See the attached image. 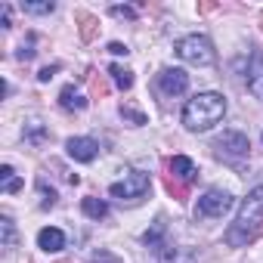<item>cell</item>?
Here are the masks:
<instances>
[{"label": "cell", "instance_id": "3", "mask_svg": "<svg viewBox=\"0 0 263 263\" xmlns=\"http://www.w3.org/2000/svg\"><path fill=\"white\" fill-rule=\"evenodd\" d=\"M177 56H180L183 62H189V65H198V68L217 62L214 44H211L204 34H186V37H180V41H177Z\"/></svg>", "mask_w": 263, "mask_h": 263}, {"label": "cell", "instance_id": "6", "mask_svg": "<svg viewBox=\"0 0 263 263\" xmlns=\"http://www.w3.org/2000/svg\"><path fill=\"white\" fill-rule=\"evenodd\" d=\"M217 152L226 155V158H245L251 152V143L245 134H238V130H226V134L217 140Z\"/></svg>", "mask_w": 263, "mask_h": 263}, {"label": "cell", "instance_id": "5", "mask_svg": "<svg viewBox=\"0 0 263 263\" xmlns=\"http://www.w3.org/2000/svg\"><path fill=\"white\" fill-rule=\"evenodd\" d=\"M229 208H232V195H229L226 189H208V192L198 198L195 214H198V217H223Z\"/></svg>", "mask_w": 263, "mask_h": 263}, {"label": "cell", "instance_id": "20", "mask_svg": "<svg viewBox=\"0 0 263 263\" xmlns=\"http://www.w3.org/2000/svg\"><path fill=\"white\" fill-rule=\"evenodd\" d=\"M44 137H47V130L41 127V121H31V124H28V140H31V143H41Z\"/></svg>", "mask_w": 263, "mask_h": 263}, {"label": "cell", "instance_id": "14", "mask_svg": "<svg viewBox=\"0 0 263 263\" xmlns=\"http://www.w3.org/2000/svg\"><path fill=\"white\" fill-rule=\"evenodd\" d=\"M108 74H111V81H115L121 90H130V87H134V71H127L124 65H111Z\"/></svg>", "mask_w": 263, "mask_h": 263}, {"label": "cell", "instance_id": "12", "mask_svg": "<svg viewBox=\"0 0 263 263\" xmlns=\"http://www.w3.org/2000/svg\"><path fill=\"white\" fill-rule=\"evenodd\" d=\"M59 105H62L65 111H84V108H87V99H84V93H78L74 87H65V90L59 93Z\"/></svg>", "mask_w": 263, "mask_h": 263}, {"label": "cell", "instance_id": "10", "mask_svg": "<svg viewBox=\"0 0 263 263\" xmlns=\"http://www.w3.org/2000/svg\"><path fill=\"white\" fill-rule=\"evenodd\" d=\"M37 248H41V251H47V254H59V251L65 248V232H62V229H56V226L41 229V232H37Z\"/></svg>", "mask_w": 263, "mask_h": 263}, {"label": "cell", "instance_id": "1", "mask_svg": "<svg viewBox=\"0 0 263 263\" xmlns=\"http://www.w3.org/2000/svg\"><path fill=\"white\" fill-rule=\"evenodd\" d=\"M223 115H226V99L214 90H204L183 105V127L192 130V134H204V130L223 121Z\"/></svg>", "mask_w": 263, "mask_h": 263}, {"label": "cell", "instance_id": "21", "mask_svg": "<svg viewBox=\"0 0 263 263\" xmlns=\"http://www.w3.org/2000/svg\"><path fill=\"white\" fill-rule=\"evenodd\" d=\"M90 263H121L115 254H108V251H99V254H93V260Z\"/></svg>", "mask_w": 263, "mask_h": 263}, {"label": "cell", "instance_id": "17", "mask_svg": "<svg viewBox=\"0 0 263 263\" xmlns=\"http://www.w3.org/2000/svg\"><path fill=\"white\" fill-rule=\"evenodd\" d=\"M53 10H56L53 0H47V4H22V13H31V16H47Z\"/></svg>", "mask_w": 263, "mask_h": 263}, {"label": "cell", "instance_id": "8", "mask_svg": "<svg viewBox=\"0 0 263 263\" xmlns=\"http://www.w3.org/2000/svg\"><path fill=\"white\" fill-rule=\"evenodd\" d=\"M65 152H68V158H74V161H81V164H90V161L99 155V143L90 140V137H71V140L65 143Z\"/></svg>", "mask_w": 263, "mask_h": 263}, {"label": "cell", "instance_id": "23", "mask_svg": "<svg viewBox=\"0 0 263 263\" xmlns=\"http://www.w3.org/2000/svg\"><path fill=\"white\" fill-rule=\"evenodd\" d=\"M111 13H115V16H137L130 7H111Z\"/></svg>", "mask_w": 263, "mask_h": 263}, {"label": "cell", "instance_id": "11", "mask_svg": "<svg viewBox=\"0 0 263 263\" xmlns=\"http://www.w3.org/2000/svg\"><path fill=\"white\" fill-rule=\"evenodd\" d=\"M171 174H174L177 180H183V183H192V180L198 177V167L192 164V158H186V155H174V158H171Z\"/></svg>", "mask_w": 263, "mask_h": 263}, {"label": "cell", "instance_id": "2", "mask_svg": "<svg viewBox=\"0 0 263 263\" xmlns=\"http://www.w3.org/2000/svg\"><path fill=\"white\" fill-rule=\"evenodd\" d=\"M260 226H263V186H254V189L248 192V198L241 201L235 223H232L229 232H226V245H232V248L248 245V241L257 235Z\"/></svg>", "mask_w": 263, "mask_h": 263}, {"label": "cell", "instance_id": "24", "mask_svg": "<svg viewBox=\"0 0 263 263\" xmlns=\"http://www.w3.org/2000/svg\"><path fill=\"white\" fill-rule=\"evenodd\" d=\"M108 50H111V53H118V56H121V53L127 56V47H124V44H108Z\"/></svg>", "mask_w": 263, "mask_h": 263}, {"label": "cell", "instance_id": "15", "mask_svg": "<svg viewBox=\"0 0 263 263\" xmlns=\"http://www.w3.org/2000/svg\"><path fill=\"white\" fill-rule=\"evenodd\" d=\"M0 229H4V251H13L16 248V223L4 214L0 217Z\"/></svg>", "mask_w": 263, "mask_h": 263}, {"label": "cell", "instance_id": "4", "mask_svg": "<svg viewBox=\"0 0 263 263\" xmlns=\"http://www.w3.org/2000/svg\"><path fill=\"white\" fill-rule=\"evenodd\" d=\"M108 192L115 198H121V201H140L149 192V174L130 167V171H124V180H118V183L108 186Z\"/></svg>", "mask_w": 263, "mask_h": 263}, {"label": "cell", "instance_id": "22", "mask_svg": "<svg viewBox=\"0 0 263 263\" xmlns=\"http://www.w3.org/2000/svg\"><path fill=\"white\" fill-rule=\"evenodd\" d=\"M56 71H59V65H47V68H44V71H41V74H37V78H41V81H44V84H47V81H50V78H53V74H56Z\"/></svg>", "mask_w": 263, "mask_h": 263}, {"label": "cell", "instance_id": "19", "mask_svg": "<svg viewBox=\"0 0 263 263\" xmlns=\"http://www.w3.org/2000/svg\"><path fill=\"white\" fill-rule=\"evenodd\" d=\"M121 115H124L127 121H134V127L146 124V115H143V111H137V108H130V105H121Z\"/></svg>", "mask_w": 263, "mask_h": 263}, {"label": "cell", "instance_id": "13", "mask_svg": "<svg viewBox=\"0 0 263 263\" xmlns=\"http://www.w3.org/2000/svg\"><path fill=\"white\" fill-rule=\"evenodd\" d=\"M81 211H84L87 217H93V220H102V217L108 214V204H105L102 198H84V201H81Z\"/></svg>", "mask_w": 263, "mask_h": 263}, {"label": "cell", "instance_id": "7", "mask_svg": "<svg viewBox=\"0 0 263 263\" xmlns=\"http://www.w3.org/2000/svg\"><path fill=\"white\" fill-rule=\"evenodd\" d=\"M158 90H161L164 96H180V93L189 90V74H186L183 68H164V71L158 74Z\"/></svg>", "mask_w": 263, "mask_h": 263}, {"label": "cell", "instance_id": "18", "mask_svg": "<svg viewBox=\"0 0 263 263\" xmlns=\"http://www.w3.org/2000/svg\"><path fill=\"white\" fill-rule=\"evenodd\" d=\"M37 189H41V208H53V204H56V192H53V189H47V183H44V180L37 183Z\"/></svg>", "mask_w": 263, "mask_h": 263}, {"label": "cell", "instance_id": "16", "mask_svg": "<svg viewBox=\"0 0 263 263\" xmlns=\"http://www.w3.org/2000/svg\"><path fill=\"white\" fill-rule=\"evenodd\" d=\"M0 180H4V192H16V189L22 186V180L16 177V171H13L10 164H4V167H0Z\"/></svg>", "mask_w": 263, "mask_h": 263}, {"label": "cell", "instance_id": "9", "mask_svg": "<svg viewBox=\"0 0 263 263\" xmlns=\"http://www.w3.org/2000/svg\"><path fill=\"white\" fill-rule=\"evenodd\" d=\"M245 84H248V93H251L254 99L263 102V50H254V53H251Z\"/></svg>", "mask_w": 263, "mask_h": 263}]
</instances>
